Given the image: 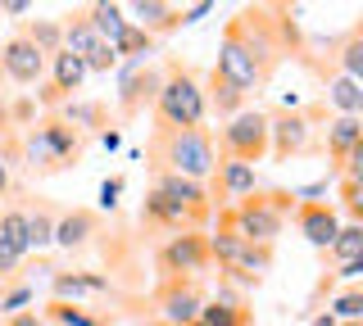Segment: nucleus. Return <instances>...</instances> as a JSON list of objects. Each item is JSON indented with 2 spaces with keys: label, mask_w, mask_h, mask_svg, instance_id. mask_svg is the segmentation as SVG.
Listing matches in <instances>:
<instances>
[{
  "label": "nucleus",
  "mask_w": 363,
  "mask_h": 326,
  "mask_svg": "<svg viewBox=\"0 0 363 326\" xmlns=\"http://www.w3.org/2000/svg\"><path fill=\"white\" fill-rule=\"evenodd\" d=\"M145 154H150L155 173H177L186 182H209L213 168H218V145H213L209 127H159L145 141Z\"/></svg>",
  "instance_id": "1"
},
{
  "label": "nucleus",
  "mask_w": 363,
  "mask_h": 326,
  "mask_svg": "<svg viewBox=\"0 0 363 326\" xmlns=\"http://www.w3.org/2000/svg\"><path fill=\"white\" fill-rule=\"evenodd\" d=\"M204 77L196 64L168 59L164 64V82H159L155 95V122L159 127H204Z\"/></svg>",
  "instance_id": "2"
},
{
  "label": "nucleus",
  "mask_w": 363,
  "mask_h": 326,
  "mask_svg": "<svg viewBox=\"0 0 363 326\" xmlns=\"http://www.w3.org/2000/svg\"><path fill=\"white\" fill-rule=\"evenodd\" d=\"M82 150H86V136L82 132H73L64 118H41L37 127L23 136V168L28 173H64V168H73L77 159H82Z\"/></svg>",
  "instance_id": "3"
},
{
  "label": "nucleus",
  "mask_w": 363,
  "mask_h": 326,
  "mask_svg": "<svg viewBox=\"0 0 363 326\" xmlns=\"http://www.w3.org/2000/svg\"><path fill=\"white\" fill-rule=\"evenodd\" d=\"M291 209H295L291 190H250L245 199H236L227 209V218H232V227L241 231L245 245H272L286 227Z\"/></svg>",
  "instance_id": "4"
},
{
  "label": "nucleus",
  "mask_w": 363,
  "mask_h": 326,
  "mask_svg": "<svg viewBox=\"0 0 363 326\" xmlns=\"http://www.w3.org/2000/svg\"><path fill=\"white\" fill-rule=\"evenodd\" d=\"M218 141H223L218 159H236V163L259 168L268 159V114H264V109H241L236 118H227V127L218 132Z\"/></svg>",
  "instance_id": "5"
},
{
  "label": "nucleus",
  "mask_w": 363,
  "mask_h": 326,
  "mask_svg": "<svg viewBox=\"0 0 363 326\" xmlns=\"http://www.w3.org/2000/svg\"><path fill=\"white\" fill-rule=\"evenodd\" d=\"M318 118H323V109H281V114H268V154L277 163H291L295 154H309Z\"/></svg>",
  "instance_id": "6"
},
{
  "label": "nucleus",
  "mask_w": 363,
  "mask_h": 326,
  "mask_svg": "<svg viewBox=\"0 0 363 326\" xmlns=\"http://www.w3.org/2000/svg\"><path fill=\"white\" fill-rule=\"evenodd\" d=\"M213 73H218L227 86H236L245 100L255 95V91H264V82H259V69H255V59H250V50H245V41H241V32H236L232 18H227V28H223L218 64H213Z\"/></svg>",
  "instance_id": "7"
},
{
  "label": "nucleus",
  "mask_w": 363,
  "mask_h": 326,
  "mask_svg": "<svg viewBox=\"0 0 363 326\" xmlns=\"http://www.w3.org/2000/svg\"><path fill=\"white\" fill-rule=\"evenodd\" d=\"M209 240L204 231H177L159 245V272L164 276H200L209 272Z\"/></svg>",
  "instance_id": "8"
},
{
  "label": "nucleus",
  "mask_w": 363,
  "mask_h": 326,
  "mask_svg": "<svg viewBox=\"0 0 363 326\" xmlns=\"http://www.w3.org/2000/svg\"><path fill=\"white\" fill-rule=\"evenodd\" d=\"M155 308H159V322L191 326L204 308L200 276H164V286H159V295H155Z\"/></svg>",
  "instance_id": "9"
},
{
  "label": "nucleus",
  "mask_w": 363,
  "mask_h": 326,
  "mask_svg": "<svg viewBox=\"0 0 363 326\" xmlns=\"http://www.w3.org/2000/svg\"><path fill=\"white\" fill-rule=\"evenodd\" d=\"M159 82H164V69L159 64H123L118 69V114L123 118H136L145 114V105L155 109V95H159Z\"/></svg>",
  "instance_id": "10"
},
{
  "label": "nucleus",
  "mask_w": 363,
  "mask_h": 326,
  "mask_svg": "<svg viewBox=\"0 0 363 326\" xmlns=\"http://www.w3.org/2000/svg\"><path fill=\"white\" fill-rule=\"evenodd\" d=\"M64 50L77 54V59L86 64V73H109V69H118V54H113V46H105V41L91 32V23H86L82 9L64 18Z\"/></svg>",
  "instance_id": "11"
},
{
  "label": "nucleus",
  "mask_w": 363,
  "mask_h": 326,
  "mask_svg": "<svg viewBox=\"0 0 363 326\" xmlns=\"http://www.w3.org/2000/svg\"><path fill=\"white\" fill-rule=\"evenodd\" d=\"M164 199H173V204L186 213L191 222L204 231V222H209V213H213V199H209V186H200V182H186V177H177V173H155V186Z\"/></svg>",
  "instance_id": "12"
},
{
  "label": "nucleus",
  "mask_w": 363,
  "mask_h": 326,
  "mask_svg": "<svg viewBox=\"0 0 363 326\" xmlns=\"http://www.w3.org/2000/svg\"><path fill=\"white\" fill-rule=\"evenodd\" d=\"M0 77H9L14 86H37L45 77V54L32 46L23 32H14V37L0 46Z\"/></svg>",
  "instance_id": "13"
},
{
  "label": "nucleus",
  "mask_w": 363,
  "mask_h": 326,
  "mask_svg": "<svg viewBox=\"0 0 363 326\" xmlns=\"http://www.w3.org/2000/svg\"><path fill=\"white\" fill-rule=\"evenodd\" d=\"M213 190H209V199H213V209H232L236 199H245L250 190H259V173L250 163H236V159H218V168H213Z\"/></svg>",
  "instance_id": "14"
},
{
  "label": "nucleus",
  "mask_w": 363,
  "mask_h": 326,
  "mask_svg": "<svg viewBox=\"0 0 363 326\" xmlns=\"http://www.w3.org/2000/svg\"><path fill=\"white\" fill-rule=\"evenodd\" d=\"M291 218H295V231H300L304 240L313 245V250H323V254L332 250V240H336V231H340V218H336L332 204H323V199H309V204H295Z\"/></svg>",
  "instance_id": "15"
},
{
  "label": "nucleus",
  "mask_w": 363,
  "mask_h": 326,
  "mask_svg": "<svg viewBox=\"0 0 363 326\" xmlns=\"http://www.w3.org/2000/svg\"><path fill=\"white\" fill-rule=\"evenodd\" d=\"M123 14H132L128 23L141 28L145 37H164V32H177L182 28V5H164V0H136Z\"/></svg>",
  "instance_id": "16"
},
{
  "label": "nucleus",
  "mask_w": 363,
  "mask_h": 326,
  "mask_svg": "<svg viewBox=\"0 0 363 326\" xmlns=\"http://www.w3.org/2000/svg\"><path fill=\"white\" fill-rule=\"evenodd\" d=\"M323 145H327V159H332V177L345 168V159L363 145V118H332L323 127Z\"/></svg>",
  "instance_id": "17"
},
{
  "label": "nucleus",
  "mask_w": 363,
  "mask_h": 326,
  "mask_svg": "<svg viewBox=\"0 0 363 326\" xmlns=\"http://www.w3.org/2000/svg\"><path fill=\"white\" fill-rule=\"evenodd\" d=\"M141 222L145 227H155V231H164V235H177V231H200L196 222L182 213L173 199H164L159 190H145V204H141Z\"/></svg>",
  "instance_id": "18"
},
{
  "label": "nucleus",
  "mask_w": 363,
  "mask_h": 326,
  "mask_svg": "<svg viewBox=\"0 0 363 326\" xmlns=\"http://www.w3.org/2000/svg\"><path fill=\"white\" fill-rule=\"evenodd\" d=\"M96 227H100V218L91 209H68L55 218V245L60 250H82L91 235H96Z\"/></svg>",
  "instance_id": "19"
},
{
  "label": "nucleus",
  "mask_w": 363,
  "mask_h": 326,
  "mask_svg": "<svg viewBox=\"0 0 363 326\" xmlns=\"http://www.w3.org/2000/svg\"><path fill=\"white\" fill-rule=\"evenodd\" d=\"M109 276L105 272H55L50 276V299H82V295H109Z\"/></svg>",
  "instance_id": "20"
},
{
  "label": "nucleus",
  "mask_w": 363,
  "mask_h": 326,
  "mask_svg": "<svg viewBox=\"0 0 363 326\" xmlns=\"http://www.w3.org/2000/svg\"><path fill=\"white\" fill-rule=\"evenodd\" d=\"M55 118H64L73 132H82V136H91V132L109 127V109L100 105V100H64L60 109H55Z\"/></svg>",
  "instance_id": "21"
},
{
  "label": "nucleus",
  "mask_w": 363,
  "mask_h": 326,
  "mask_svg": "<svg viewBox=\"0 0 363 326\" xmlns=\"http://www.w3.org/2000/svg\"><path fill=\"white\" fill-rule=\"evenodd\" d=\"M91 32H96L105 46H118V37L128 32V14H123V5H113V0H96V5L82 9Z\"/></svg>",
  "instance_id": "22"
},
{
  "label": "nucleus",
  "mask_w": 363,
  "mask_h": 326,
  "mask_svg": "<svg viewBox=\"0 0 363 326\" xmlns=\"http://www.w3.org/2000/svg\"><path fill=\"white\" fill-rule=\"evenodd\" d=\"M327 109H336V118H359L363 114V82L336 73L327 77Z\"/></svg>",
  "instance_id": "23"
},
{
  "label": "nucleus",
  "mask_w": 363,
  "mask_h": 326,
  "mask_svg": "<svg viewBox=\"0 0 363 326\" xmlns=\"http://www.w3.org/2000/svg\"><path fill=\"white\" fill-rule=\"evenodd\" d=\"M200 322L204 326H250V308L241 299H232L227 290H218V299H204Z\"/></svg>",
  "instance_id": "24"
},
{
  "label": "nucleus",
  "mask_w": 363,
  "mask_h": 326,
  "mask_svg": "<svg viewBox=\"0 0 363 326\" xmlns=\"http://www.w3.org/2000/svg\"><path fill=\"white\" fill-rule=\"evenodd\" d=\"M204 105H209L213 114L227 122V118H236V114L245 109V95L236 91V86H227L218 73H209V82H204Z\"/></svg>",
  "instance_id": "25"
},
{
  "label": "nucleus",
  "mask_w": 363,
  "mask_h": 326,
  "mask_svg": "<svg viewBox=\"0 0 363 326\" xmlns=\"http://www.w3.org/2000/svg\"><path fill=\"white\" fill-rule=\"evenodd\" d=\"M0 240H5L18 258L32 254V245H28V209H23V204L0 209Z\"/></svg>",
  "instance_id": "26"
},
{
  "label": "nucleus",
  "mask_w": 363,
  "mask_h": 326,
  "mask_svg": "<svg viewBox=\"0 0 363 326\" xmlns=\"http://www.w3.org/2000/svg\"><path fill=\"white\" fill-rule=\"evenodd\" d=\"M45 326H109V318H96V313H86L82 303H64V299H50L41 313Z\"/></svg>",
  "instance_id": "27"
},
{
  "label": "nucleus",
  "mask_w": 363,
  "mask_h": 326,
  "mask_svg": "<svg viewBox=\"0 0 363 326\" xmlns=\"http://www.w3.org/2000/svg\"><path fill=\"white\" fill-rule=\"evenodd\" d=\"M28 209V245L32 250H45V245H55V209L37 199V204H23Z\"/></svg>",
  "instance_id": "28"
},
{
  "label": "nucleus",
  "mask_w": 363,
  "mask_h": 326,
  "mask_svg": "<svg viewBox=\"0 0 363 326\" xmlns=\"http://www.w3.org/2000/svg\"><path fill=\"white\" fill-rule=\"evenodd\" d=\"M23 37H28L45 59L64 50V23H55V18H37V23H28V28H23Z\"/></svg>",
  "instance_id": "29"
},
{
  "label": "nucleus",
  "mask_w": 363,
  "mask_h": 326,
  "mask_svg": "<svg viewBox=\"0 0 363 326\" xmlns=\"http://www.w3.org/2000/svg\"><path fill=\"white\" fill-rule=\"evenodd\" d=\"M150 50H155V37H145V32L132 28V23L118 37V46H113V54H118L123 64H145V59H150Z\"/></svg>",
  "instance_id": "30"
},
{
  "label": "nucleus",
  "mask_w": 363,
  "mask_h": 326,
  "mask_svg": "<svg viewBox=\"0 0 363 326\" xmlns=\"http://www.w3.org/2000/svg\"><path fill=\"white\" fill-rule=\"evenodd\" d=\"M340 73L354 77V82H363V28L359 23L340 37Z\"/></svg>",
  "instance_id": "31"
},
{
  "label": "nucleus",
  "mask_w": 363,
  "mask_h": 326,
  "mask_svg": "<svg viewBox=\"0 0 363 326\" xmlns=\"http://www.w3.org/2000/svg\"><path fill=\"white\" fill-rule=\"evenodd\" d=\"M327 254H332V263H354V258H363V227L359 222H345Z\"/></svg>",
  "instance_id": "32"
},
{
  "label": "nucleus",
  "mask_w": 363,
  "mask_h": 326,
  "mask_svg": "<svg viewBox=\"0 0 363 326\" xmlns=\"http://www.w3.org/2000/svg\"><path fill=\"white\" fill-rule=\"evenodd\" d=\"M327 313H332L336 322H363V290L359 286H345L332 299V308H327Z\"/></svg>",
  "instance_id": "33"
},
{
  "label": "nucleus",
  "mask_w": 363,
  "mask_h": 326,
  "mask_svg": "<svg viewBox=\"0 0 363 326\" xmlns=\"http://www.w3.org/2000/svg\"><path fill=\"white\" fill-rule=\"evenodd\" d=\"M28 303H32V286L0 290V318H14V313H28Z\"/></svg>",
  "instance_id": "34"
},
{
  "label": "nucleus",
  "mask_w": 363,
  "mask_h": 326,
  "mask_svg": "<svg viewBox=\"0 0 363 326\" xmlns=\"http://www.w3.org/2000/svg\"><path fill=\"white\" fill-rule=\"evenodd\" d=\"M363 182H340V209L350 213V222H359L363 227Z\"/></svg>",
  "instance_id": "35"
},
{
  "label": "nucleus",
  "mask_w": 363,
  "mask_h": 326,
  "mask_svg": "<svg viewBox=\"0 0 363 326\" xmlns=\"http://www.w3.org/2000/svg\"><path fill=\"white\" fill-rule=\"evenodd\" d=\"M118 195H123V177H109V182L100 186V209H113V204H118Z\"/></svg>",
  "instance_id": "36"
},
{
  "label": "nucleus",
  "mask_w": 363,
  "mask_h": 326,
  "mask_svg": "<svg viewBox=\"0 0 363 326\" xmlns=\"http://www.w3.org/2000/svg\"><path fill=\"white\" fill-rule=\"evenodd\" d=\"M18 263H23V258H18L14 250H9V245H5V240H0V281H5L9 272H18Z\"/></svg>",
  "instance_id": "37"
},
{
  "label": "nucleus",
  "mask_w": 363,
  "mask_h": 326,
  "mask_svg": "<svg viewBox=\"0 0 363 326\" xmlns=\"http://www.w3.org/2000/svg\"><path fill=\"white\" fill-rule=\"evenodd\" d=\"M332 276H336V281H350V286H354V281L363 276V258H354V263H340Z\"/></svg>",
  "instance_id": "38"
},
{
  "label": "nucleus",
  "mask_w": 363,
  "mask_h": 326,
  "mask_svg": "<svg viewBox=\"0 0 363 326\" xmlns=\"http://www.w3.org/2000/svg\"><path fill=\"white\" fill-rule=\"evenodd\" d=\"M209 9H213V5H209V0H200V5H186V9H182V28H191V23H200V18H204V14H209Z\"/></svg>",
  "instance_id": "39"
},
{
  "label": "nucleus",
  "mask_w": 363,
  "mask_h": 326,
  "mask_svg": "<svg viewBox=\"0 0 363 326\" xmlns=\"http://www.w3.org/2000/svg\"><path fill=\"white\" fill-rule=\"evenodd\" d=\"M0 14H9V18H23V14H32V5H28V0H5V5H0Z\"/></svg>",
  "instance_id": "40"
},
{
  "label": "nucleus",
  "mask_w": 363,
  "mask_h": 326,
  "mask_svg": "<svg viewBox=\"0 0 363 326\" xmlns=\"http://www.w3.org/2000/svg\"><path fill=\"white\" fill-rule=\"evenodd\" d=\"M0 326H45V322L37 318V313H14V318H5Z\"/></svg>",
  "instance_id": "41"
},
{
  "label": "nucleus",
  "mask_w": 363,
  "mask_h": 326,
  "mask_svg": "<svg viewBox=\"0 0 363 326\" xmlns=\"http://www.w3.org/2000/svg\"><path fill=\"white\" fill-rule=\"evenodd\" d=\"M9 190H14V177H9V159L0 154V199H5Z\"/></svg>",
  "instance_id": "42"
},
{
  "label": "nucleus",
  "mask_w": 363,
  "mask_h": 326,
  "mask_svg": "<svg viewBox=\"0 0 363 326\" xmlns=\"http://www.w3.org/2000/svg\"><path fill=\"white\" fill-rule=\"evenodd\" d=\"M100 145H105V150H118L123 136H118V132H100Z\"/></svg>",
  "instance_id": "43"
},
{
  "label": "nucleus",
  "mask_w": 363,
  "mask_h": 326,
  "mask_svg": "<svg viewBox=\"0 0 363 326\" xmlns=\"http://www.w3.org/2000/svg\"><path fill=\"white\" fill-rule=\"evenodd\" d=\"M309 326H336V318H332V313H313Z\"/></svg>",
  "instance_id": "44"
},
{
  "label": "nucleus",
  "mask_w": 363,
  "mask_h": 326,
  "mask_svg": "<svg viewBox=\"0 0 363 326\" xmlns=\"http://www.w3.org/2000/svg\"><path fill=\"white\" fill-rule=\"evenodd\" d=\"M0 82H5V77H0ZM0 127H5V91H0Z\"/></svg>",
  "instance_id": "45"
},
{
  "label": "nucleus",
  "mask_w": 363,
  "mask_h": 326,
  "mask_svg": "<svg viewBox=\"0 0 363 326\" xmlns=\"http://www.w3.org/2000/svg\"><path fill=\"white\" fill-rule=\"evenodd\" d=\"M191 326H204V322H200V318H196V322H191Z\"/></svg>",
  "instance_id": "46"
},
{
  "label": "nucleus",
  "mask_w": 363,
  "mask_h": 326,
  "mask_svg": "<svg viewBox=\"0 0 363 326\" xmlns=\"http://www.w3.org/2000/svg\"><path fill=\"white\" fill-rule=\"evenodd\" d=\"M155 326H168V322H155Z\"/></svg>",
  "instance_id": "47"
},
{
  "label": "nucleus",
  "mask_w": 363,
  "mask_h": 326,
  "mask_svg": "<svg viewBox=\"0 0 363 326\" xmlns=\"http://www.w3.org/2000/svg\"><path fill=\"white\" fill-rule=\"evenodd\" d=\"M0 290H5V281H0Z\"/></svg>",
  "instance_id": "48"
}]
</instances>
